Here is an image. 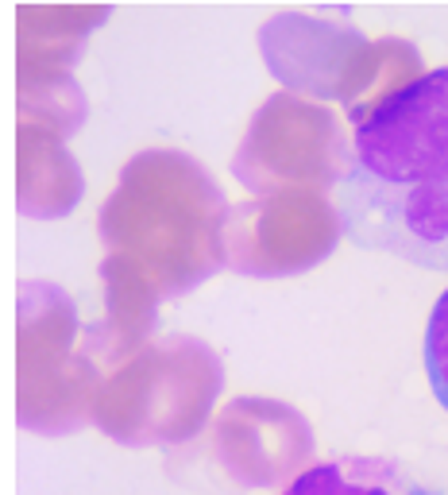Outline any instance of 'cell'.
<instances>
[{
    "label": "cell",
    "instance_id": "cell-2",
    "mask_svg": "<svg viewBox=\"0 0 448 495\" xmlns=\"http://www.w3.org/2000/svg\"><path fill=\"white\" fill-rule=\"evenodd\" d=\"M283 495H440L387 457H329L286 484Z\"/></svg>",
    "mask_w": 448,
    "mask_h": 495
},
{
    "label": "cell",
    "instance_id": "cell-3",
    "mask_svg": "<svg viewBox=\"0 0 448 495\" xmlns=\"http://www.w3.org/2000/svg\"><path fill=\"white\" fill-rule=\"evenodd\" d=\"M425 376H429L437 403L448 411V286L433 306L429 325H425Z\"/></svg>",
    "mask_w": 448,
    "mask_h": 495
},
{
    "label": "cell",
    "instance_id": "cell-1",
    "mask_svg": "<svg viewBox=\"0 0 448 495\" xmlns=\"http://www.w3.org/2000/svg\"><path fill=\"white\" fill-rule=\"evenodd\" d=\"M336 213L352 244L448 275V66L356 117Z\"/></svg>",
    "mask_w": 448,
    "mask_h": 495
}]
</instances>
